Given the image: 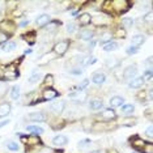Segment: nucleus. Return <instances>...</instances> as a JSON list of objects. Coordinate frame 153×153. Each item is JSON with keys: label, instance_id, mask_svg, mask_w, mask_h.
Masks as SVG:
<instances>
[{"label": "nucleus", "instance_id": "nucleus-1", "mask_svg": "<svg viewBox=\"0 0 153 153\" xmlns=\"http://www.w3.org/2000/svg\"><path fill=\"white\" fill-rule=\"evenodd\" d=\"M68 46H69V42H68V41H60V42H58V43L54 46L55 54H58V55H63L65 51L68 50Z\"/></svg>", "mask_w": 153, "mask_h": 153}, {"label": "nucleus", "instance_id": "nucleus-2", "mask_svg": "<svg viewBox=\"0 0 153 153\" xmlns=\"http://www.w3.org/2000/svg\"><path fill=\"white\" fill-rule=\"evenodd\" d=\"M136 74H137V67L135 64H132V65H128V67L124 69L123 77L126 80H132L135 76H136Z\"/></svg>", "mask_w": 153, "mask_h": 153}, {"label": "nucleus", "instance_id": "nucleus-3", "mask_svg": "<svg viewBox=\"0 0 153 153\" xmlns=\"http://www.w3.org/2000/svg\"><path fill=\"white\" fill-rule=\"evenodd\" d=\"M50 110L53 111V113H55V114H60L62 111L64 110V102H63V101H58V102L51 103Z\"/></svg>", "mask_w": 153, "mask_h": 153}, {"label": "nucleus", "instance_id": "nucleus-4", "mask_svg": "<svg viewBox=\"0 0 153 153\" xmlns=\"http://www.w3.org/2000/svg\"><path fill=\"white\" fill-rule=\"evenodd\" d=\"M0 30H9V32H13V30H15V24L12 21H8V20H4L3 22H0Z\"/></svg>", "mask_w": 153, "mask_h": 153}, {"label": "nucleus", "instance_id": "nucleus-5", "mask_svg": "<svg viewBox=\"0 0 153 153\" xmlns=\"http://www.w3.org/2000/svg\"><path fill=\"white\" fill-rule=\"evenodd\" d=\"M58 96V92L56 90H54V89H45L43 90V98L46 100V101H48V100H53V98H55V97Z\"/></svg>", "mask_w": 153, "mask_h": 153}, {"label": "nucleus", "instance_id": "nucleus-6", "mask_svg": "<svg viewBox=\"0 0 153 153\" xmlns=\"http://www.w3.org/2000/svg\"><path fill=\"white\" fill-rule=\"evenodd\" d=\"M113 5H115V9L118 11H127V7H128V3L126 0H118V1H114Z\"/></svg>", "mask_w": 153, "mask_h": 153}, {"label": "nucleus", "instance_id": "nucleus-7", "mask_svg": "<svg viewBox=\"0 0 153 153\" xmlns=\"http://www.w3.org/2000/svg\"><path fill=\"white\" fill-rule=\"evenodd\" d=\"M144 41H145L144 36H140V34H137V36H134V38H132V46L139 48V46H141V45L144 43Z\"/></svg>", "mask_w": 153, "mask_h": 153}, {"label": "nucleus", "instance_id": "nucleus-8", "mask_svg": "<svg viewBox=\"0 0 153 153\" xmlns=\"http://www.w3.org/2000/svg\"><path fill=\"white\" fill-rule=\"evenodd\" d=\"M9 111H11V105L9 103H1L0 105V118L3 117H7L9 114Z\"/></svg>", "mask_w": 153, "mask_h": 153}, {"label": "nucleus", "instance_id": "nucleus-9", "mask_svg": "<svg viewBox=\"0 0 153 153\" xmlns=\"http://www.w3.org/2000/svg\"><path fill=\"white\" fill-rule=\"evenodd\" d=\"M102 118H103L105 120H111V119H114V118H115V111H114L113 109H106V110H103Z\"/></svg>", "mask_w": 153, "mask_h": 153}, {"label": "nucleus", "instance_id": "nucleus-10", "mask_svg": "<svg viewBox=\"0 0 153 153\" xmlns=\"http://www.w3.org/2000/svg\"><path fill=\"white\" fill-rule=\"evenodd\" d=\"M93 24H96V25H105V24L107 22V17L106 16H96V17H93L92 20H90Z\"/></svg>", "mask_w": 153, "mask_h": 153}, {"label": "nucleus", "instance_id": "nucleus-11", "mask_svg": "<svg viewBox=\"0 0 153 153\" xmlns=\"http://www.w3.org/2000/svg\"><path fill=\"white\" fill-rule=\"evenodd\" d=\"M144 84V77H136V79H132L130 82V88H140V86Z\"/></svg>", "mask_w": 153, "mask_h": 153}, {"label": "nucleus", "instance_id": "nucleus-12", "mask_svg": "<svg viewBox=\"0 0 153 153\" xmlns=\"http://www.w3.org/2000/svg\"><path fill=\"white\" fill-rule=\"evenodd\" d=\"M54 58H55V55H54V54L46 53V54H43L42 56L39 58V62H38V63H39V64H46V63H48L50 60H53Z\"/></svg>", "mask_w": 153, "mask_h": 153}, {"label": "nucleus", "instance_id": "nucleus-13", "mask_svg": "<svg viewBox=\"0 0 153 153\" xmlns=\"http://www.w3.org/2000/svg\"><path fill=\"white\" fill-rule=\"evenodd\" d=\"M29 119L33 120V122H43L46 119V117H45L42 113H32L29 115Z\"/></svg>", "mask_w": 153, "mask_h": 153}, {"label": "nucleus", "instance_id": "nucleus-14", "mask_svg": "<svg viewBox=\"0 0 153 153\" xmlns=\"http://www.w3.org/2000/svg\"><path fill=\"white\" fill-rule=\"evenodd\" d=\"M69 98H74L79 102H84L86 100V93H69Z\"/></svg>", "mask_w": 153, "mask_h": 153}, {"label": "nucleus", "instance_id": "nucleus-15", "mask_svg": "<svg viewBox=\"0 0 153 153\" xmlns=\"http://www.w3.org/2000/svg\"><path fill=\"white\" fill-rule=\"evenodd\" d=\"M102 101L101 100H98V98H94V100H92L89 102V107L92 110H98V109H101V107H102Z\"/></svg>", "mask_w": 153, "mask_h": 153}, {"label": "nucleus", "instance_id": "nucleus-16", "mask_svg": "<svg viewBox=\"0 0 153 153\" xmlns=\"http://www.w3.org/2000/svg\"><path fill=\"white\" fill-rule=\"evenodd\" d=\"M67 137L65 136H63V135H59V136H55L54 137V140H53V143L55 145H59V147H60V145H65L67 144Z\"/></svg>", "mask_w": 153, "mask_h": 153}, {"label": "nucleus", "instance_id": "nucleus-17", "mask_svg": "<svg viewBox=\"0 0 153 153\" xmlns=\"http://www.w3.org/2000/svg\"><path fill=\"white\" fill-rule=\"evenodd\" d=\"M124 101L122 97H113V98L110 100V105L113 106V107H119L122 106V103H123Z\"/></svg>", "mask_w": 153, "mask_h": 153}, {"label": "nucleus", "instance_id": "nucleus-18", "mask_svg": "<svg viewBox=\"0 0 153 153\" xmlns=\"http://www.w3.org/2000/svg\"><path fill=\"white\" fill-rule=\"evenodd\" d=\"M48 21H50V16H48V15H41V16L37 19V24H38L39 26L46 25Z\"/></svg>", "mask_w": 153, "mask_h": 153}, {"label": "nucleus", "instance_id": "nucleus-19", "mask_svg": "<svg viewBox=\"0 0 153 153\" xmlns=\"http://www.w3.org/2000/svg\"><path fill=\"white\" fill-rule=\"evenodd\" d=\"M79 20H80V24H81V25H88L90 22V20H92V17H90L89 13H82Z\"/></svg>", "mask_w": 153, "mask_h": 153}, {"label": "nucleus", "instance_id": "nucleus-20", "mask_svg": "<svg viewBox=\"0 0 153 153\" xmlns=\"http://www.w3.org/2000/svg\"><path fill=\"white\" fill-rule=\"evenodd\" d=\"M103 81H105V75L103 74H96L93 76V82H94V84L100 85V84H102Z\"/></svg>", "mask_w": 153, "mask_h": 153}, {"label": "nucleus", "instance_id": "nucleus-21", "mask_svg": "<svg viewBox=\"0 0 153 153\" xmlns=\"http://www.w3.org/2000/svg\"><path fill=\"white\" fill-rule=\"evenodd\" d=\"M80 37H81V39H84V41H89V39H92V37H93V32L92 30H82L81 34H80Z\"/></svg>", "mask_w": 153, "mask_h": 153}, {"label": "nucleus", "instance_id": "nucleus-22", "mask_svg": "<svg viewBox=\"0 0 153 153\" xmlns=\"http://www.w3.org/2000/svg\"><path fill=\"white\" fill-rule=\"evenodd\" d=\"M115 48H118V43L117 42H109V43H106L105 46H103V50L105 51H113V50H115Z\"/></svg>", "mask_w": 153, "mask_h": 153}, {"label": "nucleus", "instance_id": "nucleus-23", "mask_svg": "<svg viewBox=\"0 0 153 153\" xmlns=\"http://www.w3.org/2000/svg\"><path fill=\"white\" fill-rule=\"evenodd\" d=\"M5 77L8 79V80H12V79H16L17 77V72H16L15 67L9 68V72H7V74H5Z\"/></svg>", "mask_w": 153, "mask_h": 153}, {"label": "nucleus", "instance_id": "nucleus-24", "mask_svg": "<svg viewBox=\"0 0 153 153\" xmlns=\"http://www.w3.org/2000/svg\"><path fill=\"white\" fill-rule=\"evenodd\" d=\"M20 97V88L19 86H13L12 88V90H11V98L12 100H17Z\"/></svg>", "mask_w": 153, "mask_h": 153}, {"label": "nucleus", "instance_id": "nucleus-25", "mask_svg": "<svg viewBox=\"0 0 153 153\" xmlns=\"http://www.w3.org/2000/svg\"><path fill=\"white\" fill-rule=\"evenodd\" d=\"M7 148H8L9 151L17 152V151H19V148H20V145L17 144V143H15V141H8V143H7Z\"/></svg>", "mask_w": 153, "mask_h": 153}, {"label": "nucleus", "instance_id": "nucleus-26", "mask_svg": "<svg viewBox=\"0 0 153 153\" xmlns=\"http://www.w3.org/2000/svg\"><path fill=\"white\" fill-rule=\"evenodd\" d=\"M39 76H41L39 72L33 71V72H32V76L29 77V82H32V84H34L36 81H38V80H39Z\"/></svg>", "mask_w": 153, "mask_h": 153}, {"label": "nucleus", "instance_id": "nucleus-27", "mask_svg": "<svg viewBox=\"0 0 153 153\" xmlns=\"http://www.w3.org/2000/svg\"><path fill=\"white\" fill-rule=\"evenodd\" d=\"M26 130L27 131H32V132H36V134H43V128L42 127H38V126H27Z\"/></svg>", "mask_w": 153, "mask_h": 153}, {"label": "nucleus", "instance_id": "nucleus-28", "mask_svg": "<svg viewBox=\"0 0 153 153\" xmlns=\"http://www.w3.org/2000/svg\"><path fill=\"white\" fill-rule=\"evenodd\" d=\"M111 39H113V34L111 33H103L102 38H101V41H102L103 43H109V42H111Z\"/></svg>", "mask_w": 153, "mask_h": 153}, {"label": "nucleus", "instance_id": "nucleus-29", "mask_svg": "<svg viewBox=\"0 0 153 153\" xmlns=\"http://www.w3.org/2000/svg\"><path fill=\"white\" fill-rule=\"evenodd\" d=\"M82 64L84 65H88V64H93L96 63V58H92V56H86V58H82Z\"/></svg>", "mask_w": 153, "mask_h": 153}, {"label": "nucleus", "instance_id": "nucleus-30", "mask_svg": "<svg viewBox=\"0 0 153 153\" xmlns=\"http://www.w3.org/2000/svg\"><path fill=\"white\" fill-rule=\"evenodd\" d=\"M118 64H119V63L117 62V59H107V60H106V65L109 68H115Z\"/></svg>", "mask_w": 153, "mask_h": 153}, {"label": "nucleus", "instance_id": "nucleus-31", "mask_svg": "<svg viewBox=\"0 0 153 153\" xmlns=\"http://www.w3.org/2000/svg\"><path fill=\"white\" fill-rule=\"evenodd\" d=\"M143 153H153V145L151 143H148V144H144V148L141 149Z\"/></svg>", "mask_w": 153, "mask_h": 153}, {"label": "nucleus", "instance_id": "nucleus-32", "mask_svg": "<svg viewBox=\"0 0 153 153\" xmlns=\"http://www.w3.org/2000/svg\"><path fill=\"white\" fill-rule=\"evenodd\" d=\"M15 48H16V43H13V42H8L7 45H4L3 50L8 53V51H12V50H15Z\"/></svg>", "mask_w": 153, "mask_h": 153}, {"label": "nucleus", "instance_id": "nucleus-33", "mask_svg": "<svg viewBox=\"0 0 153 153\" xmlns=\"http://www.w3.org/2000/svg\"><path fill=\"white\" fill-rule=\"evenodd\" d=\"M122 24H123V25L126 26V27H131L132 24H134V20L130 19V17H126V19L122 20Z\"/></svg>", "mask_w": 153, "mask_h": 153}, {"label": "nucleus", "instance_id": "nucleus-34", "mask_svg": "<svg viewBox=\"0 0 153 153\" xmlns=\"http://www.w3.org/2000/svg\"><path fill=\"white\" fill-rule=\"evenodd\" d=\"M122 111L126 113V114L132 113V111H134V105H124L123 107H122Z\"/></svg>", "mask_w": 153, "mask_h": 153}, {"label": "nucleus", "instance_id": "nucleus-35", "mask_svg": "<svg viewBox=\"0 0 153 153\" xmlns=\"http://www.w3.org/2000/svg\"><path fill=\"white\" fill-rule=\"evenodd\" d=\"M27 141H29V144H33V145H36V144H38V143H41L39 137H37V136H30L29 139H27Z\"/></svg>", "mask_w": 153, "mask_h": 153}, {"label": "nucleus", "instance_id": "nucleus-36", "mask_svg": "<svg viewBox=\"0 0 153 153\" xmlns=\"http://www.w3.org/2000/svg\"><path fill=\"white\" fill-rule=\"evenodd\" d=\"M89 144H90L89 140H82V141L79 143V147H80V149H86L89 147Z\"/></svg>", "mask_w": 153, "mask_h": 153}, {"label": "nucleus", "instance_id": "nucleus-37", "mask_svg": "<svg viewBox=\"0 0 153 153\" xmlns=\"http://www.w3.org/2000/svg\"><path fill=\"white\" fill-rule=\"evenodd\" d=\"M114 36H115L117 38H124V37H126V32H124L123 29H118Z\"/></svg>", "mask_w": 153, "mask_h": 153}, {"label": "nucleus", "instance_id": "nucleus-38", "mask_svg": "<svg viewBox=\"0 0 153 153\" xmlns=\"http://www.w3.org/2000/svg\"><path fill=\"white\" fill-rule=\"evenodd\" d=\"M53 82H54V77L51 75H47L46 79H45V84H46V85H51Z\"/></svg>", "mask_w": 153, "mask_h": 153}, {"label": "nucleus", "instance_id": "nucleus-39", "mask_svg": "<svg viewBox=\"0 0 153 153\" xmlns=\"http://www.w3.org/2000/svg\"><path fill=\"white\" fill-rule=\"evenodd\" d=\"M7 92V85L4 84V82H0V97L4 96Z\"/></svg>", "mask_w": 153, "mask_h": 153}, {"label": "nucleus", "instance_id": "nucleus-40", "mask_svg": "<svg viewBox=\"0 0 153 153\" xmlns=\"http://www.w3.org/2000/svg\"><path fill=\"white\" fill-rule=\"evenodd\" d=\"M75 30H76V25H75V24L74 22L68 24V25H67V32L68 33H74Z\"/></svg>", "mask_w": 153, "mask_h": 153}, {"label": "nucleus", "instance_id": "nucleus-41", "mask_svg": "<svg viewBox=\"0 0 153 153\" xmlns=\"http://www.w3.org/2000/svg\"><path fill=\"white\" fill-rule=\"evenodd\" d=\"M145 143L143 141V140H140V139H135V141H134V145L136 148H140V147H143V145H144Z\"/></svg>", "mask_w": 153, "mask_h": 153}, {"label": "nucleus", "instance_id": "nucleus-42", "mask_svg": "<svg viewBox=\"0 0 153 153\" xmlns=\"http://www.w3.org/2000/svg\"><path fill=\"white\" fill-rule=\"evenodd\" d=\"M136 53H137V47H134V46H131V47H128V48H127V54H128V55L136 54Z\"/></svg>", "mask_w": 153, "mask_h": 153}, {"label": "nucleus", "instance_id": "nucleus-43", "mask_svg": "<svg viewBox=\"0 0 153 153\" xmlns=\"http://www.w3.org/2000/svg\"><path fill=\"white\" fill-rule=\"evenodd\" d=\"M152 17H153V15H152V12H149V13H147V15H145V16H144V20H145V22L151 24V22H152Z\"/></svg>", "mask_w": 153, "mask_h": 153}, {"label": "nucleus", "instance_id": "nucleus-44", "mask_svg": "<svg viewBox=\"0 0 153 153\" xmlns=\"http://www.w3.org/2000/svg\"><path fill=\"white\" fill-rule=\"evenodd\" d=\"M5 41H8V36H7V34H5V33L0 32V43L5 42Z\"/></svg>", "mask_w": 153, "mask_h": 153}, {"label": "nucleus", "instance_id": "nucleus-45", "mask_svg": "<svg viewBox=\"0 0 153 153\" xmlns=\"http://www.w3.org/2000/svg\"><path fill=\"white\" fill-rule=\"evenodd\" d=\"M71 74L72 75H81L82 74V69L81 68H74V69H71Z\"/></svg>", "mask_w": 153, "mask_h": 153}, {"label": "nucleus", "instance_id": "nucleus-46", "mask_svg": "<svg viewBox=\"0 0 153 153\" xmlns=\"http://www.w3.org/2000/svg\"><path fill=\"white\" fill-rule=\"evenodd\" d=\"M56 26H58V24H51V25H48V26L46 27V30H47V32H54V29H55Z\"/></svg>", "mask_w": 153, "mask_h": 153}, {"label": "nucleus", "instance_id": "nucleus-47", "mask_svg": "<svg viewBox=\"0 0 153 153\" xmlns=\"http://www.w3.org/2000/svg\"><path fill=\"white\" fill-rule=\"evenodd\" d=\"M88 84H89V80H84V81H82L81 84H80L79 88H80V89H84L85 86H88Z\"/></svg>", "mask_w": 153, "mask_h": 153}, {"label": "nucleus", "instance_id": "nucleus-48", "mask_svg": "<svg viewBox=\"0 0 153 153\" xmlns=\"http://www.w3.org/2000/svg\"><path fill=\"white\" fill-rule=\"evenodd\" d=\"M145 134H147V136H148V137H152V136H153V134H152V127H151V126H149V127L147 128Z\"/></svg>", "mask_w": 153, "mask_h": 153}, {"label": "nucleus", "instance_id": "nucleus-49", "mask_svg": "<svg viewBox=\"0 0 153 153\" xmlns=\"http://www.w3.org/2000/svg\"><path fill=\"white\" fill-rule=\"evenodd\" d=\"M39 153H53V149H50V148H42L39 151Z\"/></svg>", "mask_w": 153, "mask_h": 153}, {"label": "nucleus", "instance_id": "nucleus-50", "mask_svg": "<svg viewBox=\"0 0 153 153\" xmlns=\"http://www.w3.org/2000/svg\"><path fill=\"white\" fill-rule=\"evenodd\" d=\"M8 123H9V120H8V119H4V120H1V122H0V128H1V127H4L5 124H8Z\"/></svg>", "mask_w": 153, "mask_h": 153}, {"label": "nucleus", "instance_id": "nucleus-51", "mask_svg": "<svg viewBox=\"0 0 153 153\" xmlns=\"http://www.w3.org/2000/svg\"><path fill=\"white\" fill-rule=\"evenodd\" d=\"M151 76H152V71H151V69H149V71H147V74H145V77H151Z\"/></svg>", "mask_w": 153, "mask_h": 153}, {"label": "nucleus", "instance_id": "nucleus-52", "mask_svg": "<svg viewBox=\"0 0 153 153\" xmlns=\"http://www.w3.org/2000/svg\"><path fill=\"white\" fill-rule=\"evenodd\" d=\"M151 64H152V58H148V60H147V65H148V67H151Z\"/></svg>", "mask_w": 153, "mask_h": 153}, {"label": "nucleus", "instance_id": "nucleus-53", "mask_svg": "<svg viewBox=\"0 0 153 153\" xmlns=\"http://www.w3.org/2000/svg\"><path fill=\"white\" fill-rule=\"evenodd\" d=\"M32 53H33V51L30 50V48H27V50H25V54H32Z\"/></svg>", "mask_w": 153, "mask_h": 153}, {"label": "nucleus", "instance_id": "nucleus-54", "mask_svg": "<svg viewBox=\"0 0 153 153\" xmlns=\"http://www.w3.org/2000/svg\"><path fill=\"white\" fill-rule=\"evenodd\" d=\"M90 153H102L101 151H93V152H90Z\"/></svg>", "mask_w": 153, "mask_h": 153}]
</instances>
